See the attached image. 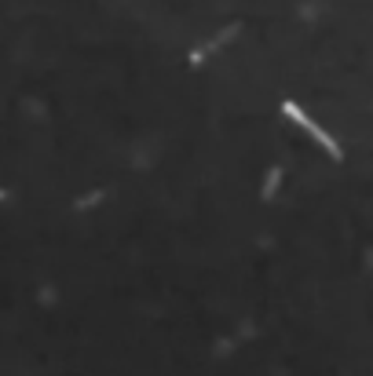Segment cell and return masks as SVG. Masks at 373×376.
Here are the masks:
<instances>
[{
  "label": "cell",
  "instance_id": "6da1fadb",
  "mask_svg": "<svg viewBox=\"0 0 373 376\" xmlns=\"http://www.w3.org/2000/svg\"><path fill=\"white\" fill-rule=\"evenodd\" d=\"M282 113H286V117H293V121L304 128L307 136H315V143H322V146H326V154H330V157H340V146H337V143H333L326 132H322V128H318L311 117H307V113H304L297 103H286V106H282Z\"/></svg>",
  "mask_w": 373,
  "mask_h": 376
},
{
  "label": "cell",
  "instance_id": "7a4b0ae2",
  "mask_svg": "<svg viewBox=\"0 0 373 376\" xmlns=\"http://www.w3.org/2000/svg\"><path fill=\"white\" fill-rule=\"evenodd\" d=\"M279 175H282L279 168H271V172H267V187H264V198H271V194H274V187H279Z\"/></svg>",
  "mask_w": 373,
  "mask_h": 376
},
{
  "label": "cell",
  "instance_id": "3957f363",
  "mask_svg": "<svg viewBox=\"0 0 373 376\" xmlns=\"http://www.w3.org/2000/svg\"><path fill=\"white\" fill-rule=\"evenodd\" d=\"M0 198H4V190H0Z\"/></svg>",
  "mask_w": 373,
  "mask_h": 376
}]
</instances>
